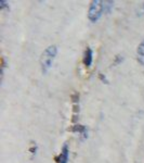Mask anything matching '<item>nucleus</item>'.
Here are the masks:
<instances>
[{
    "instance_id": "20e7f679",
    "label": "nucleus",
    "mask_w": 144,
    "mask_h": 163,
    "mask_svg": "<svg viewBox=\"0 0 144 163\" xmlns=\"http://www.w3.org/2000/svg\"><path fill=\"white\" fill-rule=\"evenodd\" d=\"M93 61V51L90 47H87V49L84 50L83 54V64L86 67H90Z\"/></svg>"
},
{
    "instance_id": "0eeeda50",
    "label": "nucleus",
    "mask_w": 144,
    "mask_h": 163,
    "mask_svg": "<svg viewBox=\"0 0 144 163\" xmlns=\"http://www.w3.org/2000/svg\"><path fill=\"white\" fill-rule=\"evenodd\" d=\"M142 12L144 13V3H143V5H142Z\"/></svg>"
},
{
    "instance_id": "7ed1b4c3",
    "label": "nucleus",
    "mask_w": 144,
    "mask_h": 163,
    "mask_svg": "<svg viewBox=\"0 0 144 163\" xmlns=\"http://www.w3.org/2000/svg\"><path fill=\"white\" fill-rule=\"evenodd\" d=\"M68 157H69V148H68V144L65 142L62 147L61 153L57 158V163H67L68 162Z\"/></svg>"
},
{
    "instance_id": "f257e3e1",
    "label": "nucleus",
    "mask_w": 144,
    "mask_h": 163,
    "mask_svg": "<svg viewBox=\"0 0 144 163\" xmlns=\"http://www.w3.org/2000/svg\"><path fill=\"white\" fill-rule=\"evenodd\" d=\"M56 54H57V47L55 45H51L43 50V52L40 56V60H39L42 74H47L48 71L51 69Z\"/></svg>"
},
{
    "instance_id": "423d86ee",
    "label": "nucleus",
    "mask_w": 144,
    "mask_h": 163,
    "mask_svg": "<svg viewBox=\"0 0 144 163\" xmlns=\"http://www.w3.org/2000/svg\"><path fill=\"white\" fill-rule=\"evenodd\" d=\"M104 2V13H108L114 8V1H103Z\"/></svg>"
},
{
    "instance_id": "39448f33",
    "label": "nucleus",
    "mask_w": 144,
    "mask_h": 163,
    "mask_svg": "<svg viewBox=\"0 0 144 163\" xmlns=\"http://www.w3.org/2000/svg\"><path fill=\"white\" fill-rule=\"evenodd\" d=\"M136 60L141 65L144 66V39L136 47Z\"/></svg>"
},
{
    "instance_id": "f03ea898",
    "label": "nucleus",
    "mask_w": 144,
    "mask_h": 163,
    "mask_svg": "<svg viewBox=\"0 0 144 163\" xmlns=\"http://www.w3.org/2000/svg\"><path fill=\"white\" fill-rule=\"evenodd\" d=\"M104 13V2L101 0H93L91 1L88 9V19L90 22L95 23L101 19Z\"/></svg>"
}]
</instances>
